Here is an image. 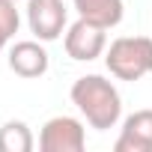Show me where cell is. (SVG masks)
<instances>
[{
  "label": "cell",
  "mask_w": 152,
  "mask_h": 152,
  "mask_svg": "<svg viewBox=\"0 0 152 152\" xmlns=\"http://www.w3.org/2000/svg\"><path fill=\"white\" fill-rule=\"evenodd\" d=\"M107 72L119 81H140L152 72V39L149 36H119L104 54Z\"/></svg>",
  "instance_id": "7a4b0ae2"
},
{
  "label": "cell",
  "mask_w": 152,
  "mask_h": 152,
  "mask_svg": "<svg viewBox=\"0 0 152 152\" xmlns=\"http://www.w3.org/2000/svg\"><path fill=\"white\" fill-rule=\"evenodd\" d=\"M72 102L87 116V122L99 131L113 128L122 116L119 90L110 81H104L102 75H84V78H78L72 84Z\"/></svg>",
  "instance_id": "6da1fadb"
},
{
  "label": "cell",
  "mask_w": 152,
  "mask_h": 152,
  "mask_svg": "<svg viewBox=\"0 0 152 152\" xmlns=\"http://www.w3.org/2000/svg\"><path fill=\"white\" fill-rule=\"evenodd\" d=\"M104 48H107V27H102L96 21L78 18L66 33V54L78 63H90V60L102 57Z\"/></svg>",
  "instance_id": "3957f363"
},
{
  "label": "cell",
  "mask_w": 152,
  "mask_h": 152,
  "mask_svg": "<svg viewBox=\"0 0 152 152\" xmlns=\"http://www.w3.org/2000/svg\"><path fill=\"white\" fill-rule=\"evenodd\" d=\"M116 152H152V110H134L113 143Z\"/></svg>",
  "instance_id": "8992f818"
},
{
  "label": "cell",
  "mask_w": 152,
  "mask_h": 152,
  "mask_svg": "<svg viewBox=\"0 0 152 152\" xmlns=\"http://www.w3.org/2000/svg\"><path fill=\"white\" fill-rule=\"evenodd\" d=\"M9 69L18 78H42L48 72V51L39 42H15L9 51Z\"/></svg>",
  "instance_id": "52a82bcc"
},
{
  "label": "cell",
  "mask_w": 152,
  "mask_h": 152,
  "mask_svg": "<svg viewBox=\"0 0 152 152\" xmlns=\"http://www.w3.org/2000/svg\"><path fill=\"white\" fill-rule=\"evenodd\" d=\"M84 146H87V134L75 116H54L42 125L39 134L42 152H81Z\"/></svg>",
  "instance_id": "277c9868"
},
{
  "label": "cell",
  "mask_w": 152,
  "mask_h": 152,
  "mask_svg": "<svg viewBox=\"0 0 152 152\" xmlns=\"http://www.w3.org/2000/svg\"><path fill=\"white\" fill-rule=\"evenodd\" d=\"M27 24L39 42L60 39L66 27V6L63 0H30L27 3Z\"/></svg>",
  "instance_id": "5b68a950"
},
{
  "label": "cell",
  "mask_w": 152,
  "mask_h": 152,
  "mask_svg": "<svg viewBox=\"0 0 152 152\" xmlns=\"http://www.w3.org/2000/svg\"><path fill=\"white\" fill-rule=\"evenodd\" d=\"M15 3H18V0H15Z\"/></svg>",
  "instance_id": "7c38bea8"
},
{
  "label": "cell",
  "mask_w": 152,
  "mask_h": 152,
  "mask_svg": "<svg viewBox=\"0 0 152 152\" xmlns=\"http://www.w3.org/2000/svg\"><path fill=\"white\" fill-rule=\"evenodd\" d=\"M75 9H78L81 18L87 21H96L102 27H116L125 15V6H122V0H72Z\"/></svg>",
  "instance_id": "ba28073f"
},
{
  "label": "cell",
  "mask_w": 152,
  "mask_h": 152,
  "mask_svg": "<svg viewBox=\"0 0 152 152\" xmlns=\"http://www.w3.org/2000/svg\"><path fill=\"white\" fill-rule=\"evenodd\" d=\"M6 42H9V39H6V36H0V51H3V45H6Z\"/></svg>",
  "instance_id": "8fae6325"
},
{
  "label": "cell",
  "mask_w": 152,
  "mask_h": 152,
  "mask_svg": "<svg viewBox=\"0 0 152 152\" xmlns=\"http://www.w3.org/2000/svg\"><path fill=\"white\" fill-rule=\"evenodd\" d=\"M18 24H21V18L15 9V0H0V36L12 39L18 33Z\"/></svg>",
  "instance_id": "30bf717a"
},
{
  "label": "cell",
  "mask_w": 152,
  "mask_h": 152,
  "mask_svg": "<svg viewBox=\"0 0 152 152\" xmlns=\"http://www.w3.org/2000/svg\"><path fill=\"white\" fill-rule=\"evenodd\" d=\"M33 131L21 119H9L0 128V152H30L33 149Z\"/></svg>",
  "instance_id": "9c48e42d"
}]
</instances>
